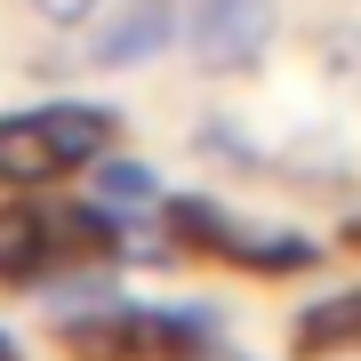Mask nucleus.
I'll return each instance as SVG.
<instances>
[{"mask_svg": "<svg viewBox=\"0 0 361 361\" xmlns=\"http://www.w3.org/2000/svg\"><path fill=\"white\" fill-rule=\"evenodd\" d=\"M273 40H281V8L273 0H193L185 8V49H193L201 73H257L273 56Z\"/></svg>", "mask_w": 361, "mask_h": 361, "instance_id": "obj_3", "label": "nucleus"}, {"mask_svg": "<svg viewBox=\"0 0 361 361\" xmlns=\"http://www.w3.org/2000/svg\"><path fill=\"white\" fill-rule=\"evenodd\" d=\"M161 217H169V233H177L185 257L233 265V273H249V281H297V273H313L329 257L313 233H297V225H249V217H233V209L209 201V193H161Z\"/></svg>", "mask_w": 361, "mask_h": 361, "instance_id": "obj_2", "label": "nucleus"}, {"mask_svg": "<svg viewBox=\"0 0 361 361\" xmlns=\"http://www.w3.org/2000/svg\"><path fill=\"white\" fill-rule=\"evenodd\" d=\"M56 177H73V169L49 145L40 113H32V104H25V113H0V193H49Z\"/></svg>", "mask_w": 361, "mask_h": 361, "instance_id": "obj_6", "label": "nucleus"}, {"mask_svg": "<svg viewBox=\"0 0 361 361\" xmlns=\"http://www.w3.org/2000/svg\"><path fill=\"white\" fill-rule=\"evenodd\" d=\"M361 169V145H345L337 129H305L273 153V177H297V185H345Z\"/></svg>", "mask_w": 361, "mask_h": 361, "instance_id": "obj_8", "label": "nucleus"}, {"mask_svg": "<svg viewBox=\"0 0 361 361\" xmlns=\"http://www.w3.org/2000/svg\"><path fill=\"white\" fill-rule=\"evenodd\" d=\"M0 361H16V337H8V329H0Z\"/></svg>", "mask_w": 361, "mask_h": 361, "instance_id": "obj_13", "label": "nucleus"}, {"mask_svg": "<svg viewBox=\"0 0 361 361\" xmlns=\"http://www.w3.org/2000/svg\"><path fill=\"white\" fill-rule=\"evenodd\" d=\"M32 113H40V129H49V145L65 153V169H89V161H104L121 145V113H113V104L49 97V104H32Z\"/></svg>", "mask_w": 361, "mask_h": 361, "instance_id": "obj_7", "label": "nucleus"}, {"mask_svg": "<svg viewBox=\"0 0 361 361\" xmlns=\"http://www.w3.org/2000/svg\"><path fill=\"white\" fill-rule=\"evenodd\" d=\"M89 185H97V201H113V209H161V177L137 153H121V145L104 161H89Z\"/></svg>", "mask_w": 361, "mask_h": 361, "instance_id": "obj_10", "label": "nucleus"}, {"mask_svg": "<svg viewBox=\"0 0 361 361\" xmlns=\"http://www.w3.org/2000/svg\"><path fill=\"white\" fill-rule=\"evenodd\" d=\"M185 49V0H104V16L80 32V65L89 73H137Z\"/></svg>", "mask_w": 361, "mask_h": 361, "instance_id": "obj_4", "label": "nucleus"}, {"mask_svg": "<svg viewBox=\"0 0 361 361\" xmlns=\"http://www.w3.org/2000/svg\"><path fill=\"white\" fill-rule=\"evenodd\" d=\"M25 8H32L49 32H89L97 16H104V0H25Z\"/></svg>", "mask_w": 361, "mask_h": 361, "instance_id": "obj_11", "label": "nucleus"}, {"mask_svg": "<svg viewBox=\"0 0 361 361\" xmlns=\"http://www.w3.org/2000/svg\"><path fill=\"white\" fill-rule=\"evenodd\" d=\"M225 337L217 305H89V313H56V353L65 361H201Z\"/></svg>", "mask_w": 361, "mask_h": 361, "instance_id": "obj_1", "label": "nucleus"}, {"mask_svg": "<svg viewBox=\"0 0 361 361\" xmlns=\"http://www.w3.org/2000/svg\"><path fill=\"white\" fill-rule=\"evenodd\" d=\"M345 353H361V281L313 297L289 322V361H345Z\"/></svg>", "mask_w": 361, "mask_h": 361, "instance_id": "obj_5", "label": "nucleus"}, {"mask_svg": "<svg viewBox=\"0 0 361 361\" xmlns=\"http://www.w3.org/2000/svg\"><path fill=\"white\" fill-rule=\"evenodd\" d=\"M322 56L337 65V80H361V32H353V25H337V32H322Z\"/></svg>", "mask_w": 361, "mask_h": 361, "instance_id": "obj_12", "label": "nucleus"}, {"mask_svg": "<svg viewBox=\"0 0 361 361\" xmlns=\"http://www.w3.org/2000/svg\"><path fill=\"white\" fill-rule=\"evenodd\" d=\"M193 153H201V161H217V169H233V177H273V153L249 137V121H241V113H209L201 129H193Z\"/></svg>", "mask_w": 361, "mask_h": 361, "instance_id": "obj_9", "label": "nucleus"}]
</instances>
